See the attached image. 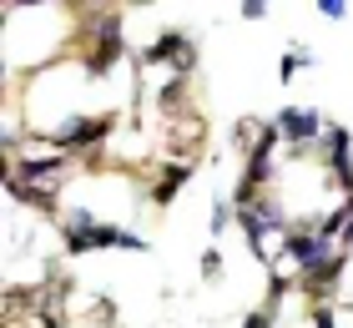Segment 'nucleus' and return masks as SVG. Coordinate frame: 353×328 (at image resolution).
I'll use <instances>...</instances> for the list:
<instances>
[{
  "instance_id": "nucleus-1",
  "label": "nucleus",
  "mask_w": 353,
  "mask_h": 328,
  "mask_svg": "<svg viewBox=\"0 0 353 328\" xmlns=\"http://www.w3.org/2000/svg\"><path fill=\"white\" fill-rule=\"evenodd\" d=\"M272 131H278L293 152H313V146L323 142V137H318V131H323V117L308 111V106H283L278 122H272Z\"/></svg>"
},
{
  "instance_id": "nucleus-2",
  "label": "nucleus",
  "mask_w": 353,
  "mask_h": 328,
  "mask_svg": "<svg viewBox=\"0 0 353 328\" xmlns=\"http://www.w3.org/2000/svg\"><path fill=\"white\" fill-rule=\"evenodd\" d=\"M283 248L303 268V278H313L318 268H328V262H333V248H328V238H318V227H298V233H288Z\"/></svg>"
},
{
  "instance_id": "nucleus-3",
  "label": "nucleus",
  "mask_w": 353,
  "mask_h": 328,
  "mask_svg": "<svg viewBox=\"0 0 353 328\" xmlns=\"http://www.w3.org/2000/svg\"><path fill=\"white\" fill-rule=\"evenodd\" d=\"M176 66V76H192V66H197V46H192L187 36H176V30H167L162 41H152L147 51H141V66Z\"/></svg>"
},
{
  "instance_id": "nucleus-4",
  "label": "nucleus",
  "mask_w": 353,
  "mask_h": 328,
  "mask_svg": "<svg viewBox=\"0 0 353 328\" xmlns=\"http://www.w3.org/2000/svg\"><path fill=\"white\" fill-rule=\"evenodd\" d=\"M111 131V122L106 117H96V122H86V117H71V122H61L46 142H56L61 152H86V146H96Z\"/></svg>"
},
{
  "instance_id": "nucleus-5",
  "label": "nucleus",
  "mask_w": 353,
  "mask_h": 328,
  "mask_svg": "<svg viewBox=\"0 0 353 328\" xmlns=\"http://www.w3.org/2000/svg\"><path fill=\"white\" fill-rule=\"evenodd\" d=\"M202 117H182L172 126V137H167V152L182 162V167H192V157H202Z\"/></svg>"
},
{
  "instance_id": "nucleus-6",
  "label": "nucleus",
  "mask_w": 353,
  "mask_h": 328,
  "mask_svg": "<svg viewBox=\"0 0 353 328\" xmlns=\"http://www.w3.org/2000/svg\"><path fill=\"white\" fill-rule=\"evenodd\" d=\"M268 131H272V122L243 117V122L232 126V146H237V152H243V157H252V152H258V146H263V137H268Z\"/></svg>"
},
{
  "instance_id": "nucleus-7",
  "label": "nucleus",
  "mask_w": 353,
  "mask_h": 328,
  "mask_svg": "<svg viewBox=\"0 0 353 328\" xmlns=\"http://www.w3.org/2000/svg\"><path fill=\"white\" fill-rule=\"evenodd\" d=\"M192 177V167H182V162H172V167H162V182L152 187V202H172L176 197V187H182Z\"/></svg>"
},
{
  "instance_id": "nucleus-8",
  "label": "nucleus",
  "mask_w": 353,
  "mask_h": 328,
  "mask_svg": "<svg viewBox=\"0 0 353 328\" xmlns=\"http://www.w3.org/2000/svg\"><path fill=\"white\" fill-rule=\"evenodd\" d=\"M157 106H162L167 117H176V111H187V76H176V81H167V86L157 91Z\"/></svg>"
},
{
  "instance_id": "nucleus-9",
  "label": "nucleus",
  "mask_w": 353,
  "mask_h": 328,
  "mask_svg": "<svg viewBox=\"0 0 353 328\" xmlns=\"http://www.w3.org/2000/svg\"><path fill=\"white\" fill-rule=\"evenodd\" d=\"M313 56H303V51H293V56H283V66H278V81H293L298 76V66H308Z\"/></svg>"
},
{
  "instance_id": "nucleus-10",
  "label": "nucleus",
  "mask_w": 353,
  "mask_h": 328,
  "mask_svg": "<svg viewBox=\"0 0 353 328\" xmlns=\"http://www.w3.org/2000/svg\"><path fill=\"white\" fill-rule=\"evenodd\" d=\"M202 278H207V283H212V278H222V253H217V248L202 253Z\"/></svg>"
},
{
  "instance_id": "nucleus-11",
  "label": "nucleus",
  "mask_w": 353,
  "mask_h": 328,
  "mask_svg": "<svg viewBox=\"0 0 353 328\" xmlns=\"http://www.w3.org/2000/svg\"><path fill=\"white\" fill-rule=\"evenodd\" d=\"M228 222H232V202L222 197V202L212 207V233H228Z\"/></svg>"
},
{
  "instance_id": "nucleus-12",
  "label": "nucleus",
  "mask_w": 353,
  "mask_h": 328,
  "mask_svg": "<svg viewBox=\"0 0 353 328\" xmlns=\"http://www.w3.org/2000/svg\"><path fill=\"white\" fill-rule=\"evenodd\" d=\"M318 15H328V21H343L348 6H343V0H318Z\"/></svg>"
},
{
  "instance_id": "nucleus-13",
  "label": "nucleus",
  "mask_w": 353,
  "mask_h": 328,
  "mask_svg": "<svg viewBox=\"0 0 353 328\" xmlns=\"http://www.w3.org/2000/svg\"><path fill=\"white\" fill-rule=\"evenodd\" d=\"M313 328H333V308H328V303L313 308Z\"/></svg>"
},
{
  "instance_id": "nucleus-14",
  "label": "nucleus",
  "mask_w": 353,
  "mask_h": 328,
  "mask_svg": "<svg viewBox=\"0 0 353 328\" xmlns=\"http://www.w3.org/2000/svg\"><path fill=\"white\" fill-rule=\"evenodd\" d=\"M237 15H248V21H258V15H268V6H258V0H248V6H237Z\"/></svg>"
},
{
  "instance_id": "nucleus-15",
  "label": "nucleus",
  "mask_w": 353,
  "mask_h": 328,
  "mask_svg": "<svg viewBox=\"0 0 353 328\" xmlns=\"http://www.w3.org/2000/svg\"><path fill=\"white\" fill-rule=\"evenodd\" d=\"M243 328H272V323H268V313L258 308V313H248V318H243Z\"/></svg>"
},
{
  "instance_id": "nucleus-16",
  "label": "nucleus",
  "mask_w": 353,
  "mask_h": 328,
  "mask_svg": "<svg viewBox=\"0 0 353 328\" xmlns=\"http://www.w3.org/2000/svg\"><path fill=\"white\" fill-rule=\"evenodd\" d=\"M343 248H353V218H348V227H343Z\"/></svg>"
}]
</instances>
